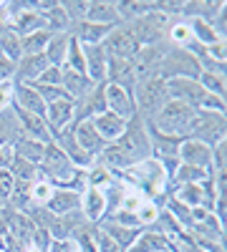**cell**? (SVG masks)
Listing matches in <instances>:
<instances>
[{"label":"cell","mask_w":227,"mask_h":252,"mask_svg":"<svg viewBox=\"0 0 227 252\" xmlns=\"http://www.w3.org/2000/svg\"><path fill=\"white\" fill-rule=\"evenodd\" d=\"M195 116H197V111H195L192 106L169 98L147 124L154 126V129L162 131V134H169V136H177V139H187L190 131H192Z\"/></svg>","instance_id":"1"},{"label":"cell","mask_w":227,"mask_h":252,"mask_svg":"<svg viewBox=\"0 0 227 252\" xmlns=\"http://www.w3.org/2000/svg\"><path fill=\"white\" fill-rule=\"evenodd\" d=\"M114 144L124 152V157H127L131 164H139V161L152 157L149 129H147V121H144L141 116H131L129 124H127V129H124V134Z\"/></svg>","instance_id":"2"},{"label":"cell","mask_w":227,"mask_h":252,"mask_svg":"<svg viewBox=\"0 0 227 252\" xmlns=\"http://www.w3.org/2000/svg\"><path fill=\"white\" fill-rule=\"evenodd\" d=\"M169 101L167 94V81L152 76V78H144L134 86V103H136V116H141L144 121H149L164 103Z\"/></svg>","instance_id":"3"},{"label":"cell","mask_w":227,"mask_h":252,"mask_svg":"<svg viewBox=\"0 0 227 252\" xmlns=\"http://www.w3.org/2000/svg\"><path fill=\"white\" fill-rule=\"evenodd\" d=\"M169 23H172V18L169 15H164L159 10V3L152 13L147 15H141L136 20H131V23H124L131 35L136 38V43L139 46H154V43H162V40H167V31H169Z\"/></svg>","instance_id":"4"},{"label":"cell","mask_w":227,"mask_h":252,"mask_svg":"<svg viewBox=\"0 0 227 252\" xmlns=\"http://www.w3.org/2000/svg\"><path fill=\"white\" fill-rule=\"evenodd\" d=\"M187 139L202 141L207 146L227 141V116H225V111H197L192 131H190Z\"/></svg>","instance_id":"5"},{"label":"cell","mask_w":227,"mask_h":252,"mask_svg":"<svg viewBox=\"0 0 227 252\" xmlns=\"http://www.w3.org/2000/svg\"><path fill=\"white\" fill-rule=\"evenodd\" d=\"M199 73H202V68H199L197 58L190 51L174 48V46H169V51L164 53V58L159 63V71H157V76L164 78V81H169V78H197Z\"/></svg>","instance_id":"6"},{"label":"cell","mask_w":227,"mask_h":252,"mask_svg":"<svg viewBox=\"0 0 227 252\" xmlns=\"http://www.w3.org/2000/svg\"><path fill=\"white\" fill-rule=\"evenodd\" d=\"M167 51H169V40H162V43H154V46H141L131 56V68H134L136 83L144 81V78L157 76L159 63H162V58H164V53H167Z\"/></svg>","instance_id":"7"},{"label":"cell","mask_w":227,"mask_h":252,"mask_svg":"<svg viewBox=\"0 0 227 252\" xmlns=\"http://www.w3.org/2000/svg\"><path fill=\"white\" fill-rule=\"evenodd\" d=\"M104 51H106V56H109V61H124V58H131L141 46L136 43V38L131 35V31L124 26V23H119L109 35H106V40L104 43Z\"/></svg>","instance_id":"8"},{"label":"cell","mask_w":227,"mask_h":252,"mask_svg":"<svg viewBox=\"0 0 227 252\" xmlns=\"http://www.w3.org/2000/svg\"><path fill=\"white\" fill-rule=\"evenodd\" d=\"M106 83H96V86L81 98L76 101V114H73V124L78 121H91L96 119L98 114L106 111V91H104Z\"/></svg>","instance_id":"9"},{"label":"cell","mask_w":227,"mask_h":252,"mask_svg":"<svg viewBox=\"0 0 227 252\" xmlns=\"http://www.w3.org/2000/svg\"><path fill=\"white\" fill-rule=\"evenodd\" d=\"M106 111L121 116V119H131L136 116V103H134V91H127L116 86V83H106Z\"/></svg>","instance_id":"10"},{"label":"cell","mask_w":227,"mask_h":252,"mask_svg":"<svg viewBox=\"0 0 227 252\" xmlns=\"http://www.w3.org/2000/svg\"><path fill=\"white\" fill-rule=\"evenodd\" d=\"M149 129V144H152V157L157 161H179V146H182V139L177 136H169V134H162L157 131L154 126L147 124Z\"/></svg>","instance_id":"11"},{"label":"cell","mask_w":227,"mask_h":252,"mask_svg":"<svg viewBox=\"0 0 227 252\" xmlns=\"http://www.w3.org/2000/svg\"><path fill=\"white\" fill-rule=\"evenodd\" d=\"M46 209L53 217H66V215H76L81 212V194L66 187H56L51 199L46 202Z\"/></svg>","instance_id":"12"},{"label":"cell","mask_w":227,"mask_h":252,"mask_svg":"<svg viewBox=\"0 0 227 252\" xmlns=\"http://www.w3.org/2000/svg\"><path fill=\"white\" fill-rule=\"evenodd\" d=\"M210 154H212V146L202 144V141H195V139H182L179 164L197 166V169H204L210 174Z\"/></svg>","instance_id":"13"},{"label":"cell","mask_w":227,"mask_h":252,"mask_svg":"<svg viewBox=\"0 0 227 252\" xmlns=\"http://www.w3.org/2000/svg\"><path fill=\"white\" fill-rule=\"evenodd\" d=\"M81 217L89 224H101L106 220V197L101 189L89 187L84 194H81Z\"/></svg>","instance_id":"14"},{"label":"cell","mask_w":227,"mask_h":252,"mask_svg":"<svg viewBox=\"0 0 227 252\" xmlns=\"http://www.w3.org/2000/svg\"><path fill=\"white\" fill-rule=\"evenodd\" d=\"M73 136H76V144H78L89 157H94V159L109 146L104 139H101V134L96 131V126H94L91 121H78V124H73Z\"/></svg>","instance_id":"15"},{"label":"cell","mask_w":227,"mask_h":252,"mask_svg":"<svg viewBox=\"0 0 227 252\" xmlns=\"http://www.w3.org/2000/svg\"><path fill=\"white\" fill-rule=\"evenodd\" d=\"M84 48V61H86V76L94 83H106V71H109V56L104 46H81Z\"/></svg>","instance_id":"16"},{"label":"cell","mask_w":227,"mask_h":252,"mask_svg":"<svg viewBox=\"0 0 227 252\" xmlns=\"http://www.w3.org/2000/svg\"><path fill=\"white\" fill-rule=\"evenodd\" d=\"M73 114H76V103L71 98H61V101L48 103L43 119L51 131H58V129H66V126L73 124Z\"/></svg>","instance_id":"17"},{"label":"cell","mask_w":227,"mask_h":252,"mask_svg":"<svg viewBox=\"0 0 227 252\" xmlns=\"http://www.w3.org/2000/svg\"><path fill=\"white\" fill-rule=\"evenodd\" d=\"M13 111H15V119L20 124V134H23V136L35 139V141H43V144L51 141V129H48V124H46L43 116L20 111V109H13Z\"/></svg>","instance_id":"18"},{"label":"cell","mask_w":227,"mask_h":252,"mask_svg":"<svg viewBox=\"0 0 227 252\" xmlns=\"http://www.w3.org/2000/svg\"><path fill=\"white\" fill-rule=\"evenodd\" d=\"M48 68V61L43 53L38 56H20V61L15 63V73H13V81L15 83H35Z\"/></svg>","instance_id":"19"},{"label":"cell","mask_w":227,"mask_h":252,"mask_svg":"<svg viewBox=\"0 0 227 252\" xmlns=\"http://www.w3.org/2000/svg\"><path fill=\"white\" fill-rule=\"evenodd\" d=\"M116 28V26H114ZM111 26H98V23H91V20H81V23H73L71 26V35L78 40L81 46H98L104 43L106 35L114 31Z\"/></svg>","instance_id":"20"},{"label":"cell","mask_w":227,"mask_h":252,"mask_svg":"<svg viewBox=\"0 0 227 252\" xmlns=\"http://www.w3.org/2000/svg\"><path fill=\"white\" fill-rule=\"evenodd\" d=\"M13 109H20V111H28V114L43 116V114H46V103H43V98L35 94V89L31 86V83H15Z\"/></svg>","instance_id":"21"},{"label":"cell","mask_w":227,"mask_h":252,"mask_svg":"<svg viewBox=\"0 0 227 252\" xmlns=\"http://www.w3.org/2000/svg\"><path fill=\"white\" fill-rule=\"evenodd\" d=\"M91 124L96 126V131L101 134V139H104L106 144H114V141L124 134L129 119H121V116H116V114H111V111H104V114H98L96 119H91Z\"/></svg>","instance_id":"22"},{"label":"cell","mask_w":227,"mask_h":252,"mask_svg":"<svg viewBox=\"0 0 227 252\" xmlns=\"http://www.w3.org/2000/svg\"><path fill=\"white\" fill-rule=\"evenodd\" d=\"M86 20H91V23H98V26H111V28L121 23L114 0H89Z\"/></svg>","instance_id":"23"},{"label":"cell","mask_w":227,"mask_h":252,"mask_svg":"<svg viewBox=\"0 0 227 252\" xmlns=\"http://www.w3.org/2000/svg\"><path fill=\"white\" fill-rule=\"evenodd\" d=\"M61 86H64V91H66V96L76 103V101H81L84 98L96 83L86 76V73H76V71H68V68H64V81H61Z\"/></svg>","instance_id":"24"},{"label":"cell","mask_w":227,"mask_h":252,"mask_svg":"<svg viewBox=\"0 0 227 252\" xmlns=\"http://www.w3.org/2000/svg\"><path fill=\"white\" fill-rule=\"evenodd\" d=\"M164 250H169V240L154 232V229H141L139 237L124 250V252H164Z\"/></svg>","instance_id":"25"},{"label":"cell","mask_w":227,"mask_h":252,"mask_svg":"<svg viewBox=\"0 0 227 252\" xmlns=\"http://www.w3.org/2000/svg\"><path fill=\"white\" fill-rule=\"evenodd\" d=\"M68 46H71V33H56V35H51L48 46H46V51H43V56H46V61H48V66L64 68Z\"/></svg>","instance_id":"26"},{"label":"cell","mask_w":227,"mask_h":252,"mask_svg":"<svg viewBox=\"0 0 227 252\" xmlns=\"http://www.w3.org/2000/svg\"><path fill=\"white\" fill-rule=\"evenodd\" d=\"M116 3V13L121 23H131V20L147 15L157 8V3H144V0H114Z\"/></svg>","instance_id":"27"},{"label":"cell","mask_w":227,"mask_h":252,"mask_svg":"<svg viewBox=\"0 0 227 252\" xmlns=\"http://www.w3.org/2000/svg\"><path fill=\"white\" fill-rule=\"evenodd\" d=\"M159 207L164 209V212H169V215L179 222L182 229H190V227H192V209L184 204V202H179L172 192H169V194H164V199H162Z\"/></svg>","instance_id":"28"},{"label":"cell","mask_w":227,"mask_h":252,"mask_svg":"<svg viewBox=\"0 0 227 252\" xmlns=\"http://www.w3.org/2000/svg\"><path fill=\"white\" fill-rule=\"evenodd\" d=\"M20 136V124L15 119V111L13 106L5 109V111H0V146H13Z\"/></svg>","instance_id":"29"},{"label":"cell","mask_w":227,"mask_h":252,"mask_svg":"<svg viewBox=\"0 0 227 252\" xmlns=\"http://www.w3.org/2000/svg\"><path fill=\"white\" fill-rule=\"evenodd\" d=\"M43 152H46V144L43 141H35V139H28V136H20L13 144V154L20 157V159H26V161H33V164H40Z\"/></svg>","instance_id":"30"},{"label":"cell","mask_w":227,"mask_h":252,"mask_svg":"<svg viewBox=\"0 0 227 252\" xmlns=\"http://www.w3.org/2000/svg\"><path fill=\"white\" fill-rule=\"evenodd\" d=\"M43 18H46V31H48L51 35H56V33H71V20H68V15L64 13V8H61L58 0L43 13Z\"/></svg>","instance_id":"31"},{"label":"cell","mask_w":227,"mask_h":252,"mask_svg":"<svg viewBox=\"0 0 227 252\" xmlns=\"http://www.w3.org/2000/svg\"><path fill=\"white\" fill-rule=\"evenodd\" d=\"M101 229H104V232L121 247V250H127L136 237H139V232H141V229H131V227H121V224H116V222H101L98 224Z\"/></svg>","instance_id":"32"},{"label":"cell","mask_w":227,"mask_h":252,"mask_svg":"<svg viewBox=\"0 0 227 252\" xmlns=\"http://www.w3.org/2000/svg\"><path fill=\"white\" fill-rule=\"evenodd\" d=\"M147 229H154V232H159V235H164L169 242L174 240V237H179L184 229L179 227V222L169 215V212H164V209H159V215L154 217V222L147 227Z\"/></svg>","instance_id":"33"},{"label":"cell","mask_w":227,"mask_h":252,"mask_svg":"<svg viewBox=\"0 0 227 252\" xmlns=\"http://www.w3.org/2000/svg\"><path fill=\"white\" fill-rule=\"evenodd\" d=\"M210 174L204 172V169H197V166H187V164H179L177 166V172L172 174V182H169V192L174 187H182V184H199L204 182Z\"/></svg>","instance_id":"34"},{"label":"cell","mask_w":227,"mask_h":252,"mask_svg":"<svg viewBox=\"0 0 227 252\" xmlns=\"http://www.w3.org/2000/svg\"><path fill=\"white\" fill-rule=\"evenodd\" d=\"M197 81H199V86L207 94H212L217 98L227 96V73H207V71H202L197 76Z\"/></svg>","instance_id":"35"},{"label":"cell","mask_w":227,"mask_h":252,"mask_svg":"<svg viewBox=\"0 0 227 252\" xmlns=\"http://www.w3.org/2000/svg\"><path fill=\"white\" fill-rule=\"evenodd\" d=\"M0 56L8 58L10 63H18L20 56H23V51H20V35L13 33L10 28H5L0 33Z\"/></svg>","instance_id":"36"},{"label":"cell","mask_w":227,"mask_h":252,"mask_svg":"<svg viewBox=\"0 0 227 252\" xmlns=\"http://www.w3.org/2000/svg\"><path fill=\"white\" fill-rule=\"evenodd\" d=\"M86 182H89V187H94V189H109L114 182H116V174L114 172H109L106 166H101V164H91L89 169H86Z\"/></svg>","instance_id":"37"},{"label":"cell","mask_w":227,"mask_h":252,"mask_svg":"<svg viewBox=\"0 0 227 252\" xmlns=\"http://www.w3.org/2000/svg\"><path fill=\"white\" fill-rule=\"evenodd\" d=\"M48 40H51L48 31H38V33L23 35V38H20V51H23V56H38V53L46 51Z\"/></svg>","instance_id":"38"},{"label":"cell","mask_w":227,"mask_h":252,"mask_svg":"<svg viewBox=\"0 0 227 252\" xmlns=\"http://www.w3.org/2000/svg\"><path fill=\"white\" fill-rule=\"evenodd\" d=\"M190 31H192V38H195V43H199V46H212V43H217V40H225V38H220L217 35V31L210 26V23H204V20H190Z\"/></svg>","instance_id":"39"},{"label":"cell","mask_w":227,"mask_h":252,"mask_svg":"<svg viewBox=\"0 0 227 252\" xmlns=\"http://www.w3.org/2000/svg\"><path fill=\"white\" fill-rule=\"evenodd\" d=\"M15 182H33L38 179V164L33 161H26V159H20V157H13V164H10V169Z\"/></svg>","instance_id":"40"},{"label":"cell","mask_w":227,"mask_h":252,"mask_svg":"<svg viewBox=\"0 0 227 252\" xmlns=\"http://www.w3.org/2000/svg\"><path fill=\"white\" fill-rule=\"evenodd\" d=\"M53 184L48 182V179H43V177H38V179H33L31 182V202H33V207H46V202L51 199V194H53Z\"/></svg>","instance_id":"41"},{"label":"cell","mask_w":227,"mask_h":252,"mask_svg":"<svg viewBox=\"0 0 227 252\" xmlns=\"http://www.w3.org/2000/svg\"><path fill=\"white\" fill-rule=\"evenodd\" d=\"M64 68L68 71H76V73H86V61H84V48L81 43L71 35V46H68V53H66V63Z\"/></svg>","instance_id":"42"},{"label":"cell","mask_w":227,"mask_h":252,"mask_svg":"<svg viewBox=\"0 0 227 252\" xmlns=\"http://www.w3.org/2000/svg\"><path fill=\"white\" fill-rule=\"evenodd\" d=\"M61 8H64V13L68 15L71 26H73V23H81V20H86L89 0H61Z\"/></svg>","instance_id":"43"},{"label":"cell","mask_w":227,"mask_h":252,"mask_svg":"<svg viewBox=\"0 0 227 252\" xmlns=\"http://www.w3.org/2000/svg\"><path fill=\"white\" fill-rule=\"evenodd\" d=\"M227 172V141H220L212 146L210 154V174H225Z\"/></svg>","instance_id":"44"},{"label":"cell","mask_w":227,"mask_h":252,"mask_svg":"<svg viewBox=\"0 0 227 252\" xmlns=\"http://www.w3.org/2000/svg\"><path fill=\"white\" fill-rule=\"evenodd\" d=\"M91 242H94V252H124L104 229H101L98 224L94 227V235H91Z\"/></svg>","instance_id":"45"},{"label":"cell","mask_w":227,"mask_h":252,"mask_svg":"<svg viewBox=\"0 0 227 252\" xmlns=\"http://www.w3.org/2000/svg\"><path fill=\"white\" fill-rule=\"evenodd\" d=\"M31 86L35 89V94L43 98V103L48 106V103H53V101H61V98H68L66 96V91H64V86H46V83H31Z\"/></svg>","instance_id":"46"},{"label":"cell","mask_w":227,"mask_h":252,"mask_svg":"<svg viewBox=\"0 0 227 252\" xmlns=\"http://www.w3.org/2000/svg\"><path fill=\"white\" fill-rule=\"evenodd\" d=\"M13 189H15V179H13V174L5 169V172H0V212L8 207V199H10V194H13Z\"/></svg>","instance_id":"47"},{"label":"cell","mask_w":227,"mask_h":252,"mask_svg":"<svg viewBox=\"0 0 227 252\" xmlns=\"http://www.w3.org/2000/svg\"><path fill=\"white\" fill-rule=\"evenodd\" d=\"M13 94H15V81H3L0 83V111H5L13 106Z\"/></svg>","instance_id":"48"},{"label":"cell","mask_w":227,"mask_h":252,"mask_svg":"<svg viewBox=\"0 0 227 252\" xmlns=\"http://www.w3.org/2000/svg\"><path fill=\"white\" fill-rule=\"evenodd\" d=\"M61 81H64V68H56V66H48L40 78L35 83H46V86H61Z\"/></svg>","instance_id":"49"},{"label":"cell","mask_w":227,"mask_h":252,"mask_svg":"<svg viewBox=\"0 0 227 252\" xmlns=\"http://www.w3.org/2000/svg\"><path fill=\"white\" fill-rule=\"evenodd\" d=\"M13 73H15V63H10L8 58L0 56V83H3V81H10Z\"/></svg>","instance_id":"50"},{"label":"cell","mask_w":227,"mask_h":252,"mask_svg":"<svg viewBox=\"0 0 227 252\" xmlns=\"http://www.w3.org/2000/svg\"><path fill=\"white\" fill-rule=\"evenodd\" d=\"M13 146H0V172H5L10 169V164H13Z\"/></svg>","instance_id":"51"},{"label":"cell","mask_w":227,"mask_h":252,"mask_svg":"<svg viewBox=\"0 0 227 252\" xmlns=\"http://www.w3.org/2000/svg\"><path fill=\"white\" fill-rule=\"evenodd\" d=\"M73 252H81V250H73Z\"/></svg>","instance_id":"52"},{"label":"cell","mask_w":227,"mask_h":252,"mask_svg":"<svg viewBox=\"0 0 227 252\" xmlns=\"http://www.w3.org/2000/svg\"><path fill=\"white\" fill-rule=\"evenodd\" d=\"M164 252H169V250H164Z\"/></svg>","instance_id":"53"},{"label":"cell","mask_w":227,"mask_h":252,"mask_svg":"<svg viewBox=\"0 0 227 252\" xmlns=\"http://www.w3.org/2000/svg\"><path fill=\"white\" fill-rule=\"evenodd\" d=\"M0 252H3V250H0Z\"/></svg>","instance_id":"54"}]
</instances>
